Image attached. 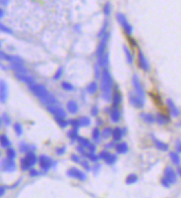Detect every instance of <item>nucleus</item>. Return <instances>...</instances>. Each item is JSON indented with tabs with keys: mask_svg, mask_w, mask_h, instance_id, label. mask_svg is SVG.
Here are the masks:
<instances>
[{
	"mask_svg": "<svg viewBox=\"0 0 181 198\" xmlns=\"http://www.w3.org/2000/svg\"><path fill=\"white\" fill-rule=\"evenodd\" d=\"M100 91L102 96L106 102H112L113 92H114V80L110 72L107 68H103L102 70V78H100Z\"/></svg>",
	"mask_w": 181,
	"mask_h": 198,
	"instance_id": "f257e3e1",
	"label": "nucleus"
},
{
	"mask_svg": "<svg viewBox=\"0 0 181 198\" xmlns=\"http://www.w3.org/2000/svg\"><path fill=\"white\" fill-rule=\"evenodd\" d=\"M37 162H39V158L33 153V151H29L27 152V155L23 158H21L20 167L22 171H28V169H31L37 164Z\"/></svg>",
	"mask_w": 181,
	"mask_h": 198,
	"instance_id": "f03ea898",
	"label": "nucleus"
},
{
	"mask_svg": "<svg viewBox=\"0 0 181 198\" xmlns=\"http://www.w3.org/2000/svg\"><path fill=\"white\" fill-rule=\"evenodd\" d=\"M28 88H29V90L32 92L33 94L40 100V101H43V100L45 99V98L50 94V92L47 90V88H45L44 85L39 84V83H37V82L31 84V85H29Z\"/></svg>",
	"mask_w": 181,
	"mask_h": 198,
	"instance_id": "7ed1b4c3",
	"label": "nucleus"
},
{
	"mask_svg": "<svg viewBox=\"0 0 181 198\" xmlns=\"http://www.w3.org/2000/svg\"><path fill=\"white\" fill-rule=\"evenodd\" d=\"M39 165H40L42 171L47 173L49 169H51L52 167L57 165V162L53 161L51 157L47 156V155H41L39 157Z\"/></svg>",
	"mask_w": 181,
	"mask_h": 198,
	"instance_id": "20e7f679",
	"label": "nucleus"
},
{
	"mask_svg": "<svg viewBox=\"0 0 181 198\" xmlns=\"http://www.w3.org/2000/svg\"><path fill=\"white\" fill-rule=\"evenodd\" d=\"M116 19H117V21L120 23V25H122V28L124 29V31L126 32V34L127 35H132V31H134V29H132V25L128 22V20H127V18L126 17L124 16L123 13H117L116 15Z\"/></svg>",
	"mask_w": 181,
	"mask_h": 198,
	"instance_id": "39448f33",
	"label": "nucleus"
},
{
	"mask_svg": "<svg viewBox=\"0 0 181 198\" xmlns=\"http://www.w3.org/2000/svg\"><path fill=\"white\" fill-rule=\"evenodd\" d=\"M108 40H109V32H107L106 34H104V35L100 38V41H99L97 50H96V56H97V58H100L102 56H104L105 53H107Z\"/></svg>",
	"mask_w": 181,
	"mask_h": 198,
	"instance_id": "423d86ee",
	"label": "nucleus"
},
{
	"mask_svg": "<svg viewBox=\"0 0 181 198\" xmlns=\"http://www.w3.org/2000/svg\"><path fill=\"white\" fill-rule=\"evenodd\" d=\"M1 169L6 173H12L17 169L16 162L13 158H10V157H6L2 159L1 162Z\"/></svg>",
	"mask_w": 181,
	"mask_h": 198,
	"instance_id": "0eeeda50",
	"label": "nucleus"
},
{
	"mask_svg": "<svg viewBox=\"0 0 181 198\" xmlns=\"http://www.w3.org/2000/svg\"><path fill=\"white\" fill-rule=\"evenodd\" d=\"M47 110L49 111L50 113L54 117H61V118H65L66 117V112L65 110L62 106H60L58 104H54V105H48L47 106Z\"/></svg>",
	"mask_w": 181,
	"mask_h": 198,
	"instance_id": "6e6552de",
	"label": "nucleus"
},
{
	"mask_svg": "<svg viewBox=\"0 0 181 198\" xmlns=\"http://www.w3.org/2000/svg\"><path fill=\"white\" fill-rule=\"evenodd\" d=\"M132 86H134V91H135V93H136L138 96H140L141 99L145 100V91H144L142 84H141V82H140L139 76H138L137 74H135L134 76H132Z\"/></svg>",
	"mask_w": 181,
	"mask_h": 198,
	"instance_id": "1a4fd4ad",
	"label": "nucleus"
},
{
	"mask_svg": "<svg viewBox=\"0 0 181 198\" xmlns=\"http://www.w3.org/2000/svg\"><path fill=\"white\" fill-rule=\"evenodd\" d=\"M67 176H70V177H72V178H75V179H79V181H86V178H87V176H86V174L83 173L81 169H79V168H76V167H71L70 169H67Z\"/></svg>",
	"mask_w": 181,
	"mask_h": 198,
	"instance_id": "9d476101",
	"label": "nucleus"
},
{
	"mask_svg": "<svg viewBox=\"0 0 181 198\" xmlns=\"http://www.w3.org/2000/svg\"><path fill=\"white\" fill-rule=\"evenodd\" d=\"M128 100H129L130 105H132L134 107H136V108H141V107H144L145 100L141 99L140 96H138L136 93L130 92V93L128 94Z\"/></svg>",
	"mask_w": 181,
	"mask_h": 198,
	"instance_id": "9b49d317",
	"label": "nucleus"
},
{
	"mask_svg": "<svg viewBox=\"0 0 181 198\" xmlns=\"http://www.w3.org/2000/svg\"><path fill=\"white\" fill-rule=\"evenodd\" d=\"M164 177L167 178L171 184H176L177 183V178H178V174L177 171H174L171 166H167L164 171Z\"/></svg>",
	"mask_w": 181,
	"mask_h": 198,
	"instance_id": "f8f14e48",
	"label": "nucleus"
},
{
	"mask_svg": "<svg viewBox=\"0 0 181 198\" xmlns=\"http://www.w3.org/2000/svg\"><path fill=\"white\" fill-rule=\"evenodd\" d=\"M138 63H139V66L145 71V72L150 71V64H149L148 60L146 59L145 54H144L140 50L138 51Z\"/></svg>",
	"mask_w": 181,
	"mask_h": 198,
	"instance_id": "ddd939ff",
	"label": "nucleus"
},
{
	"mask_svg": "<svg viewBox=\"0 0 181 198\" xmlns=\"http://www.w3.org/2000/svg\"><path fill=\"white\" fill-rule=\"evenodd\" d=\"M167 107H168L169 113H170V115L172 116V117H178V116L180 115V111H179V108L177 107V105H176V103L173 102L172 99L167 100Z\"/></svg>",
	"mask_w": 181,
	"mask_h": 198,
	"instance_id": "4468645a",
	"label": "nucleus"
},
{
	"mask_svg": "<svg viewBox=\"0 0 181 198\" xmlns=\"http://www.w3.org/2000/svg\"><path fill=\"white\" fill-rule=\"evenodd\" d=\"M151 138H152V143H154V145H155V147H156L157 149L162 151V152L169 151V145H168V144H166L164 142H161V140H159L158 138H156L155 135H151Z\"/></svg>",
	"mask_w": 181,
	"mask_h": 198,
	"instance_id": "2eb2a0df",
	"label": "nucleus"
},
{
	"mask_svg": "<svg viewBox=\"0 0 181 198\" xmlns=\"http://www.w3.org/2000/svg\"><path fill=\"white\" fill-rule=\"evenodd\" d=\"M109 117L112 120L113 123H118L120 121V117H122V113L120 111L118 110V107H113L110 108V112H109Z\"/></svg>",
	"mask_w": 181,
	"mask_h": 198,
	"instance_id": "dca6fc26",
	"label": "nucleus"
},
{
	"mask_svg": "<svg viewBox=\"0 0 181 198\" xmlns=\"http://www.w3.org/2000/svg\"><path fill=\"white\" fill-rule=\"evenodd\" d=\"M122 94H120V92L119 90L117 89V86H116V89H114V92H113V99H112V103H113V107H118L119 106V104L122 103Z\"/></svg>",
	"mask_w": 181,
	"mask_h": 198,
	"instance_id": "f3484780",
	"label": "nucleus"
},
{
	"mask_svg": "<svg viewBox=\"0 0 181 198\" xmlns=\"http://www.w3.org/2000/svg\"><path fill=\"white\" fill-rule=\"evenodd\" d=\"M115 149L118 154H126L128 152V144L125 142H117L115 145Z\"/></svg>",
	"mask_w": 181,
	"mask_h": 198,
	"instance_id": "a211bd4d",
	"label": "nucleus"
},
{
	"mask_svg": "<svg viewBox=\"0 0 181 198\" xmlns=\"http://www.w3.org/2000/svg\"><path fill=\"white\" fill-rule=\"evenodd\" d=\"M66 108H67V112L71 113V114H76L79 112V104L75 102L74 100H71L67 102L66 104Z\"/></svg>",
	"mask_w": 181,
	"mask_h": 198,
	"instance_id": "6ab92c4d",
	"label": "nucleus"
},
{
	"mask_svg": "<svg viewBox=\"0 0 181 198\" xmlns=\"http://www.w3.org/2000/svg\"><path fill=\"white\" fill-rule=\"evenodd\" d=\"M0 92H1V102L5 103L8 98V86L6 81L1 80V88H0Z\"/></svg>",
	"mask_w": 181,
	"mask_h": 198,
	"instance_id": "aec40b11",
	"label": "nucleus"
},
{
	"mask_svg": "<svg viewBox=\"0 0 181 198\" xmlns=\"http://www.w3.org/2000/svg\"><path fill=\"white\" fill-rule=\"evenodd\" d=\"M124 134H126V132H125V130H124V128L116 127V128H114V131H113V138H114V140L117 143V142L122 140Z\"/></svg>",
	"mask_w": 181,
	"mask_h": 198,
	"instance_id": "412c9836",
	"label": "nucleus"
},
{
	"mask_svg": "<svg viewBox=\"0 0 181 198\" xmlns=\"http://www.w3.org/2000/svg\"><path fill=\"white\" fill-rule=\"evenodd\" d=\"M42 104H44L45 106H48V105H54V104H58V99L54 96V95H52L51 93H50L49 95L45 98V99L41 101Z\"/></svg>",
	"mask_w": 181,
	"mask_h": 198,
	"instance_id": "4be33fe9",
	"label": "nucleus"
},
{
	"mask_svg": "<svg viewBox=\"0 0 181 198\" xmlns=\"http://www.w3.org/2000/svg\"><path fill=\"white\" fill-rule=\"evenodd\" d=\"M156 122L159 124V125H166V124H168L170 122V117L165 115V114L158 113L156 115Z\"/></svg>",
	"mask_w": 181,
	"mask_h": 198,
	"instance_id": "5701e85b",
	"label": "nucleus"
},
{
	"mask_svg": "<svg viewBox=\"0 0 181 198\" xmlns=\"http://www.w3.org/2000/svg\"><path fill=\"white\" fill-rule=\"evenodd\" d=\"M140 117L142 118V121L147 124H154L156 122V116H154L150 113H141Z\"/></svg>",
	"mask_w": 181,
	"mask_h": 198,
	"instance_id": "b1692460",
	"label": "nucleus"
},
{
	"mask_svg": "<svg viewBox=\"0 0 181 198\" xmlns=\"http://www.w3.org/2000/svg\"><path fill=\"white\" fill-rule=\"evenodd\" d=\"M169 157L171 159L173 164L176 166H179L181 164V159H180V156H179V153L176 151V152H170L169 153Z\"/></svg>",
	"mask_w": 181,
	"mask_h": 198,
	"instance_id": "393cba45",
	"label": "nucleus"
},
{
	"mask_svg": "<svg viewBox=\"0 0 181 198\" xmlns=\"http://www.w3.org/2000/svg\"><path fill=\"white\" fill-rule=\"evenodd\" d=\"M108 60H109V57H108V52H107L104 56H102L100 58H97V64H98L102 69H103V68H106V66H108Z\"/></svg>",
	"mask_w": 181,
	"mask_h": 198,
	"instance_id": "a878e982",
	"label": "nucleus"
},
{
	"mask_svg": "<svg viewBox=\"0 0 181 198\" xmlns=\"http://www.w3.org/2000/svg\"><path fill=\"white\" fill-rule=\"evenodd\" d=\"M124 49V53H125V57H126V60L128 62V64H132L134 63V56H132V51L128 49L127 45H123Z\"/></svg>",
	"mask_w": 181,
	"mask_h": 198,
	"instance_id": "bb28decb",
	"label": "nucleus"
},
{
	"mask_svg": "<svg viewBox=\"0 0 181 198\" xmlns=\"http://www.w3.org/2000/svg\"><path fill=\"white\" fill-rule=\"evenodd\" d=\"M100 138H102V132L99 131L98 127L94 128L93 132H92V140H94L95 143H99V142H100Z\"/></svg>",
	"mask_w": 181,
	"mask_h": 198,
	"instance_id": "cd10ccee",
	"label": "nucleus"
},
{
	"mask_svg": "<svg viewBox=\"0 0 181 198\" xmlns=\"http://www.w3.org/2000/svg\"><path fill=\"white\" fill-rule=\"evenodd\" d=\"M77 131L79 130H76V128H72V130H70L67 132V137L71 140V142L77 140V138H79V133H77Z\"/></svg>",
	"mask_w": 181,
	"mask_h": 198,
	"instance_id": "c85d7f7f",
	"label": "nucleus"
},
{
	"mask_svg": "<svg viewBox=\"0 0 181 198\" xmlns=\"http://www.w3.org/2000/svg\"><path fill=\"white\" fill-rule=\"evenodd\" d=\"M105 163H106L107 165H114L116 163V161H117V156H116L115 154H108L106 157H105Z\"/></svg>",
	"mask_w": 181,
	"mask_h": 198,
	"instance_id": "c756f323",
	"label": "nucleus"
},
{
	"mask_svg": "<svg viewBox=\"0 0 181 198\" xmlns=\"http://www.w3.org/2000/svg\"><path fill=\"white\" fill-rule=\"evenodd\" d=\"M87 92L90 93V94H95L96 92H97V90H98V85H97V83L95 82H90L89 85H87Z\"/></svg>",
	"mask_w": 181,
	"mask_h": 198,
	"instance_id": "7c9ffc66",
	"label": "nucleus"
},
{
	"mask_svg": "<svg viewBox=\"0 0 181 198\" xmlns=\"http://www.w3.org/2000/svg\"><path fill=\"white\" fill-rule=\"evenodd\" d=\"M113 131L114 130H112L110 127H105L102 132V137L105 138V140L109 138V137H113Z\"/></svg>",
	"mask_w": 181,
	"mask_h": 198,
	"instance_id": "2f4dec72",
	"label": "nucleus"
},
{
	"mask_svg": "<svg viewBox=\"0 0 181 198\" xmlns=\"http://www.w3.org/2000/svg\"><path fill=\"white\" fill-rule=\"evenodd\" d=\"M138 181V176L137 175H135V174H130V175H128L127 176V178H126V184L127 185H132V184H135V183H137Z\"/></svg>",
	"mask_w": 181,
	"mask_h": 198,
	"instance_id": "473e14b6",
	"label": "nucleus"
},
{
	"mask_svg": "<svg viewBox=\"0 0 181 198\" xmlns=\"http://www.w3.org/2000/svg\"><path fill=\"white\" fill-rule=\"evenodd\" d=\"M54 120L57 121V123H58V125L60 126V127H61V128H65L67 125H70V123L65 121V118H61V117H54Z\"/></svg>",
	"mask_w": 181,
	"mask_h": 198,
	"instance_id": "72a5a7b5",
	"label": "nucleus"
},
{
	"mask_svg": "<svg viewBox=\"0 0 181 198\" xmlns=\"http://www.w3.org/2000/svg\"><path fill=\"white\" fill-rule=\"evenodd\" d=\"M10 140H9L8 136L7 135H2L1 136V146L3 147V148H8L10 147Z\"/></svg>",
	"mask_w": 181,
	"mask_h": 198,
	"instance_id": "f704fd0d",
	"label": "nucleus"
},
{
	"mask_svg": "<svg viewBox=\"0 0 181 198\" xmlns=\"http://www.w3.org/2000/svg\"><path fill=\"white\" fill-rule=\"evenodd\" d=\"M61 86H62V89L65 90V91H73V90H74L73 84H71V83L67 82V81H63V82L61 83Z\"/></svg>",
	"mask_w": 181,
	"mask_h": 198,
	"instance_id": "c9c22d12",
	"label": "nucleus"
},
{
	"mask_svg": "<svg viewBox=\"0 0 181 198\" xmlns=\"http://www.w3.org/2000/svg\"><path fill=\"white\" fill-rule=\"evenodd\" d=\"M80 123H81V126H89V125H90V117H87V116H81L80 118Z\"/></svg>",
	"mask_w": 181,
	"mask_h": 198,
	"instance_id": "e433bc0d",
	"label": "nucleus"
},
{
	"mask_svg": "<svg viewBox=\"0 0 181 198\" xmlns=\"http://www.w3.org/2000/svg\"><path fill=\"white\" fill-rule=\"evenodd\" d=\"M13 130H15V132L18 136H21L22 135V132H23V127H22V125L20 123H16L13 125Z\"/></svg>",
	"mask_w": 181,
	"mask_h": 198,
	"instance_id": "4c0bfd02",
	"label": "nucleus"
},
{
	"mask_svg": "<svg viewBox=\"0 0 181 198\" xmlns=\"http://www.w3.org/2000/svg\"><path fill=\"white\" fill-rule=\"evenodd\" d=\"M69 123H70V125L72 126V128H76V130H79L80 127H82L79 118H77V120H70Z\"/></svg>",
	"mask_w": 181,
	"mask_h": 198,
	"instance_id": "58836bf2",
	"label": "nucleus"
},
{
	"mask_svg": "<svg viewBox=\"0 0 181 198\" xmlns=\"http://www.w3.org/2000/svg\"><path fill=\"white\" fill-rule=\"evenodd\" d=\"M19 149H20V152H29L30 151V146L25 143V142H20V144H19Z\"/></svg>",
	"mask_w": 181,
	"mask_h": 198,
	"instance_id": "ea45409f",
	"label": "nucleus"
},
{
	"mask_svg": "<svg viewBox=\"0 0 181 198\" xmlns=\"http://www.w3.org/2000/svg\"><path fill=\"white\" fill-rule=\"evenodd\" d=\"M107 28H108V22L107 21H105V23H104V25H103V28L100 29V31L98 32V34H97V37H98L99 39L104 35V34H106L107 33Z\"/></svg>",
	"mask_w": 181,
	"mask_h": 198,
	"instance_id": "a19ab883",
	"label": "nucleus"
},
{
	"mask_svg": "<svg viewBox=\"0 0 181 198\" xmlns=\"http://www.w3.org/2000/svg\"><path fill=\"white\" fill-rule=\"evenodd\" d=\"M86 157H87L90 161H92V162H97V159H99L98 155H95V153H93V152H89L87 155H86Z\"/></svg>",
	"mask_w": 181,
	"mask_h": 198,
	"instance_id": "79ce46f5",
	"label": "nucleus"
},
{
	"mask_svg": "<svg viewBox=\"0 0 181 198\" xmlns=\"http://www.w3.org/2000/svg\"><path fill=\"white\" fill-rule=\"evenodd\" d=\"M110 12H112L110 3H109V2H107V3H105V6H104V15H105L106 17H109V16H110Z\"/></svg>",
	"mask_w": 181,
	"mask_h": 198,
	"instance_id": "37998d69",
	"label": "nucleus"
},
{
	"mask_svg": "<svg viewBox=\"0 0 181 198\" xmlns=\"http://www.w3.org/2000/svg\"><path fill=\"white\" fill-rule=\"evenodd\" d=\"M17 156V153H16V151L13 148H11V147H8L7 148V157H10V158H16Z\"/></svg>",
	"mask_w": 181,
	"mask_h": 198,
	"instance_id": "c03bdc74",
	"label": "nucleus"
},
{
	"mask_svg": "<svg viewBox=\"0 0 181 198\" xmlns=\"http://www.w3.org/2000/svg\"><path fill=\"white\" fill-rule=\"evenodd\" d=\"M76 151H77V153H79V154H81L82 156H86V155H87V153H86V151H87V149L85 148L84 146H82V145H79V146L76 147Z\"/></svg>",
	"mask_w": 181,
	"mask_h": 198,
	"instance_id": "a18cd8bd",
	"label": "nucleus"
},
{
	"mask_svg": "<svg viewBox=\"0 0 181 198\" xmlns=\"http://www.w3.org/2000/svg\"><path fill=\"white\" fill-rule=\"evenodd\" d=\"M160 183H161V185H162L164 187H166V188H168V187H170V186L172 185V184L169 182V181H168L167 178H165L164 176L161 177V179H160Z\"/></svg>",
	"mask_w": 181,
	"mask_h": 198,
	"instance_id": "49530a36",
	"label": "nucleus"
},
{
	"mask_svg": "<svg viewBox=\"0 0 181 198\" xmlns=\"http://www.w3.org/2000/svg\"><path fill=\"white\" fill-rule=\"evenodd\" d=\"M62 74H63V69H62V68H59L58 71H57V73H55L54 76H53V80H60L61 76H62Z\"/></svg>",
	"mask_w": 181,
	"mask_h": 198,
	"instance_id": "de8ad7c7",
	"label": "nucleus"
},
{
	"mask_svg": "<svg viewBox=\"0 0 181 198\" xmlns=\"http://www.w3.org/2000/svg\"><path fill=\"white\" fill-rule=\"evenodd\" d=\"M94 69H95V79L96 80H98V79H100L102 78V74H100V66H98V64H96V66H94Z\"/></svg>",
	"mask_w": 181,
	"mask_h": 198,
	"instance_id": "09e8293b",
	"label": "nucleus"
},
{
	"mask_svg": "<svg viewBox=\"0 0 181 198\" xmlns=\"http://www.w3.org/2000/svg\"><path fill=\"white\" fill-rule=\"evenodd\" d=\"M0 29H1V31H2L3 33H8V34H12V30H11L10 28H8L7 25H0Z\"/></svg>",
	"mask_w": 181,
	"mask_h": 198,
	"instance_id": "8fccbe9b",
	"label": "nucleus"
},
{
	"mask_svg": "<svg viewBox=\"0 0 181 198\" xmlns=\"http://www.w3.org/2000/svg\"><path fill=\"white\" fill-rule=\"evenodd\" d=\"M1 120H2V122L5 124H7V125H9V124L11 123V120H10V117H9L6 113L5 114H2V117H1Z\"/></svg>",
	"mask_w": 181,
	"mask_h": 198,
	"instance_id": "3c124183",
	"label": "nucleus"
},
{
	"mask_svg": "<svg viewBox=\"0 0 181 198\" xmlns=\"http://www.w3.org/2000/svg\"><path fill=\"white\" fill-rule=\"evenodd\" d=\"M71 159H72L74 163H77V164H81V162H82V161H81V157L77 156L76 154H72V155H71Z\"/></svg>",
	"mask_w": 181,
	"mask_h": 198,
	"instance_id": "603ef678",
	"label": "nucleus"
},
{
	"mask_svg": "<svg viewBox=\"0 0 181 198\" xmlns=\"http://www.w3.org/2000/svg\"><path fill=\"white\" fill-rule=\"evenodd\" d=\"M174 148H176V151L179 153V154H181V140H176V144H174Z\"/></svg>",
	"mask_w": 181,
	"mask_h": 198,
	"instance_id": "864d4df0",
	"label": "nucleus"
},
{
	"mask_svg": "<svg viewBox=\"0 0 181 198\" xmlns=\"http://www.w3.org/2000/svg\"><path fill=\"white\" fill-rule=\"evenodd\" d=\"M108 154H109V152H108L107 149H104V151H102V152H100V153L98 154L99 159H105V157H106Z\"/></svg>",
	"mask_w": 181,
	"mask_h": 198,
	"instance_id": "5fc2aeb1",
	"label": "nucleus"
},
{
	"mask_svg": "<svg viewBox=\"0 0 181 198\" xmlns=\"http://www.w3.org/2000/svg\"><path fill=\"white\" fill-rule=\"evenodd\" d=\"M81 165H82L86 171H92V167H90V164H89L86 161H82V162H81Z\"/></svg>",
	"mask_w": 181,
	"mask_h": 198,
	"instance_id": "6e6d98bb",
	"label": "nucleus"
},
{
	"mask_svg": "<svg viewBox=\"0 0 181 198\" xmlns=\"http://www.w3.org/2000/svg\"><path fill=\"white\" fill-rule=\"evenodd\" d=\"M90 113H92V115L93 116H97V114H98V107L93 106L92 107V110H90Z\"/></svg>",
	"mask_w": 181,
	"mask_h": 198,
	"instance_id": "4d7b16f0",
	"label": "nucleus"
},
{
	"mask_svg": "<svg viewBox=\"0 0 181 198\" xmlns=\"http://www.w3.org/2000/svg\"><path fill=\"white\" fill-rule=\"evenodd\" d=\"M39 175H40V173H39L37 169H34V168H31V169H30V176H31V177L39 176Z\"/></svg>",
	"mask_w": 181,
	"mask_h": 198,
	"instance_id": "13d9d810",
	"label": "nucleus"
},
{
	"mask_svg": "<svg viewBox=\"0 0 181 198\" xmlns=\"http://www.w3.org/2000/svg\"><path fill=\"white\" fill-rule=\"evenodd\" d=\"M55 153H57L58 155H63V154L65 153V147H60V148H57Z\"/></svg>",
	"mask_w": 181,
	"mask_h": 198,
	"instance_id": "bf43d9fd",
	"label": "nucleus"
},
{
	"mask_svg": "<svg viewBox=\"0 0 181 198\" xmlns=\"http://www.w3.org/2000/svg\"><path fill=\"white\" fill-rule=\"evenodd\" d=\"M5 193H6V187L5 186H1V188H0V196H3Z\"/></svg>",
	"mask_w": 181,
	"mask_h": 198,
	"instance_id": "052dcab7",
	"label": "nucleus"
},
{
	"mask_svg": "<svg viewBox=\"0 0 181 198\" xmlns=\"http://www.w3.org/2000/svg\"><path fill=\"white\" fill-rule=\"evenodd\" d=\"M177 174H178L179 177H181V166L180 165L177 167Z\"/></svg>",
	"mask_w": 181,
	"mask_h": 198,
	"instance_id": "680f3d73",
	"label": "nucleus"
},
{
	"mask_svg": "<svg viewBox=\"0 0 181 198\" xmlns=\"http://www.w3.org/2000/svg\"><path fill=\"white\" fill-rule=\"evenodd\" d=\"M0 1H1V5H2V6H7L10 0H0Z\"/></svg>",
	"mask_w": 181,
	"mask_h": 198,
	"instance_id": "e2e57ef3",
	"label": "nucleus"
},
{
	"mask_svg": "<svg viewBox=\"0 0 181 198\" xmlns=\"http://www.w3.org/2000/svg\"><path fill=\"white\" fill-rule=\"evenodd\" d=\"M94 167H95V168H92V169H93V171H94V173H97V172H98L99 171V167H100V165H96V166H94Z\"/></svg>",
	"mask_w": 181,
	"mask_h": 198,
	"instance_id": "0e129e2a",
	"label": "nucleus"
},
{
	"mask_svg": "<svg viewBox=\"0 0 181 198\" xmlns=\"http://www.w3.org/2000/svg\"><path fill=\"white\" fill-rule=\"evenodd\" d=\"M3 16H5V11H3V9H1V10H0V17L3 18Z\"/></svg>",
	"mask_w": 181,
	"mask_h": 198,
	"instance_id": "69168bd1",
	"label": "nucleus"
},
{
	"mask_svg": "<svg viewBox=\"0 0 181 198\" xmlns=\"http://www.w3.org/2000/svg\"><path fill=\"white\" fill-rule=\"evenodd\" d=\"M177 126H179V127H181V122H179V123L177 124Z\"/></svg>",
	"mask_w": 181,
	"mask_h": 198,
	"instance_id": "338daca9",
	"label": "nucleus"
}]
</instances>
